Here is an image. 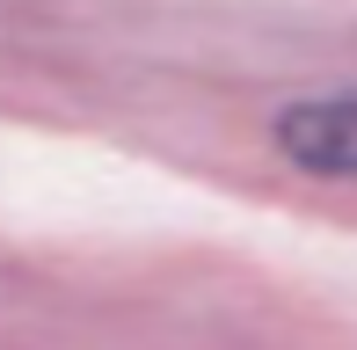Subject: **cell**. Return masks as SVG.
Wrapping results in <instances>:
<instances>
[{"label": "cell", "instance_id": "cell-1", "mask_svg": "<svg viewBox=\"0 0 357 350\" xmlns=\"http://www.w3.org/2000/svg\"><path fill=\"white\" fill-rule=\"evenodd\" d=\"M278 153L306 175H357V95L291 102L278 117Z\"/></svg>", "mask_w": 357, "mask_h": 350}]
</instances>
